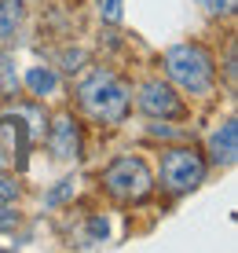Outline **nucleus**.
<instances>
[{
	"label": "nucleus",
	"instance_id": "obj_14",
	"mask_svg": "<svg viewBox=\"0 0 238 253\" xmlns=\"http://www.w3.org/2000/svg\"><path fill=\"white\" fill-rule=\"evenodd\" d=\"M121 4H125V0H99V19L103 22H121Z\"/></svg>",
	"mask_w": 238,
	"mask_h": 253
},
{
	"label": "nucleus",
	"instance_id": "obj_13",
	"mask_svg": "<svg viewBox=\"0 0 238 253\" xmlns=\"http://www.w3.org/2000/svg\"><path fill=\"white\" fill-rule=\"evenodd\" d=\"M15 228H19V213L7 198H0V231H15Z\"/></svg>",
	"mask_w": 238,
	"mask_h": 253
},
{
	"label": "nucleus",
	"instance_id": "obj_6",
	"mask_svg": "<svg viewBox=\"0 0 238 253\" xmlns=\"http://www.w3.org/2000/svg\"><path fill=\"white\" fill-rule=\"evenodd\" d=\"M136 103H139V110H143L147 118H161V121H180L183 114H187V107H183V99L176 95L172 84H165V81H147L143 88H139L136 95Z\"/></svg>",
	"mask_w": 238,
	"mask_h": 253
},
{
	"label": "nucleus",
	"instance_id": "obj_10",
	"mask_svg": "<svg viewBox=\"0 0 238 253\" xmlns=\"http://www.w3.org/2000/svg\"><path fill=\"white\" fill-rule=\"evenodd\" d=\"M22 81H26V88H30L33 95H40V99L59 92V74H55L51 66H30Z\"/></svg>",
	"mask_w": 238,
	"mask_h": 253
},
{
	"label": "nucleus",
	"instance_id": "obj_11",
	"mask_svg": "<svg viewBox=\"0 0 238 253\" xmlns=\"http://www.w3.org/2000/svg\"><path fill=\"white\" fill-rule=\"evenodd\" d=\"M74 195H77V180L66 176V180H59V184L51 187L48 195H44V206H63L66 198H74Z\"/></svg>",
	"mask_w": 238,
	"mask_h": 253
},
{
	"label": "nucleus",
	"instance_id": "obj_4",
	"mask_svg": "<svg viewBox=\"0 0 238 253\" xmlns=\"http://www.w3.org/2000/svg\"><path fill=\"white\" fill-rule=\"evenodd\" d=\"M205 180V158L195 147H172L161 158V187L172 195H187Z\"/></svg>",
	"mask_w": 238,
	"mask_h": 253
},
{
	"label": "nucleus",
	"instance_id": "obj_7",
	"mask_svg": "<svg viewBox=\"0 0 238 253\" xmlns=\"http://www.w3.org/2000/svg\"><path fill=\"white\" fill-rule=\"evenodd\" d=\"M48 147L59 162H77L81 158V125L70 114H59L55 125L48 128Z\"/></svg>",
	"mask_w": 238,
	"mask_h": 253
},
{
	"label": "nucleus",
	"instance_id": "obj_1",
	"mask_svg": "<svg viewBox=\"0 0 238 253\" xmlns=\"http://www.w3.org/2000/svg\"><path fill=\"white\" fill-rule=\"evenodd\" d=\"M77 103H81V110L92 121H99V125H118V121H125L128 107H132V88L118 74H110V70L99 66L77 84Z\"/></svg>",
	"mask_w": 238,
	"mask_h": 253
},
{
	"label": "nucleus",
	"instance_id": "obj_8",
	"mask_svg": "<svg viewBox=\"0 0 238 253\" xmlns=\"http://www.w3.org/2000/svg\"><path fill=\"white\" fill-rule=\"evenodd\" d=\"M209 158H213V165H231L238 158V125H235V118H227L224 125L209 136Z\"/></svg>",
	"mask_w": 238,
	"mask_h": 253
},
{
	"label": "nucleus",
	"instance_id": "obj_17",
	"mask_svg": "<svg viewBox=\"0 0 238 253\" xmlns=\"http://www.w3.org/2000/svg\"><path fill=\"white\" fill-rule=\"evenodd\" d=\"M88 235H92L95 242L107 239V220H103V216H92V220H88Z\"/></svg>",
	"mask_w": 238,
	"mask_h": 253
},
{
	"label": "nucleus",
	"instance_id": "obj_2",
	"mask_svg": "<svg viewBox=\"0 0 238 253\" xmlns=\"http://www.w3.org/2000/svg\"><path fill=\"white\" fill-rule=\"evenodd\" d=\"M165 74L187 95H205L216 81V66L201 44H172L165 51Z\"/></svg>",
	"mask_w": 238,
	"mask_h": 253
},
{
	"label": "nucleus",
	"instance_id": "obj_3",
	"mask_svg": "<svg viewBox=\"0 0 238 253\" xmlns=\"http://www.w3.org/2000/svg\"><path fill=\"white\" fill-rule=\"evenodd\" d=\"M103 187H107L118 202H143V198L154 191V176H151V169H147L143 158L121 154V158H114L107 165V172H103Z\"/></svg>",
	"mask_w": 238,
	"mask_h": 253
},
{
	"label": "nucleus",
	"instance_id": "obj_9",
	"mask_svg": "<svg viewBox=\"0 0 238 253\" xmlns=\"http://www.w3.org/2000/svg\"><path fill=\"white\" fill-rule=\"evenodd\" d=\"M22 19H26L22 0H0V44L15 41V33L22 30Z\"/></svg>",
	"mask_w": 238,
	"mask_h": 253
},
{
	"label": "nucleus",
	"instance_id": "obj_12",
	"mask_svg": "<svg viewBox=\"0 0 238 253\" xmlns=\"http://www.w3.org/2000/svg\"><path fill=\"white\" fill-rule=\"evenodd\" d=\"M15 84H19V77H15V66L7 63V59H0V95H11Z\"/></svg>",
	"mask_w": 238,
	"mask_h": 253
},
{
	"label": "nucleus",
	"instance_id": "obj_16",
	"mask_svg": "<svg viewBox=\"0 0 238 253\" xmlns=\"http://www.w3.org/2000/svg\"><path fill=\"white\" fill-rule=\"evenodd\" d=\"M0 198H7V202H15V198H19V184H15L11 172H0Z\"/></svg>",
	"mask_w": 238,
	"mask_h": 253
},
{
	"label": "nucleus",
	"instance_id": "obj_5",
	"mask_svg": "<svg viewBox=\"0 0 238 253\" xmlns=\"http://www.w3.org/2000/svg\"><path fill=\"white\" fill-rule=\"evenodd\" d=\"M30 162V125L19 114L0 118V172H22Z\"/></svg>",
	"mask_w": 238,
	"mask_h": 253
},
{
	"label": "nucleus",
	"instance_id": "obj_15",
	"mask_svg": "<svg viewBox=\"0 0 238 253\" xmlns=\"http://www.w3.org/2000/svg\"><path fill=\"white\" fill-rule=\"evenodd\" d=\"M209 15H235V4L238 0H198Z\"/></svg>",
	"mask_w": 238,
	"mask_h": 253
}]
</instances>
